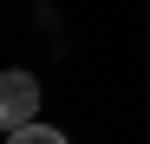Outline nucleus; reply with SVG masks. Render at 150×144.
Here are the masks:
<instances>
[{"mask_svg": "<svg viewBox=\"0 0 150 144\" xmlns=\"http://www.w3.org/2000/svg\"><path fill=\"white\" fill-rule=\"evenodd\" d=\"M39 118V79L33 72H0V131H20Z\"/></svg>", "mask_w": 150, "mask_h": 144, "instance_id": "obj_1", "label": "nucleus"}, {"mask_svg": "<svg viewBox=\"0 0 150 144\" xmlns=\"http://www.w3.org/2000/svg\"><path fill=\"white\" fill-rule=\"evenodd\" d=\"M7 144H72L65 131H52V125H39V118H33V125H20V131H7Z\"/></svg>", "mask_w": 150, "mask_h": 144, "instance_id": "obj_2", "label": "nucleus"}]
</instances>
